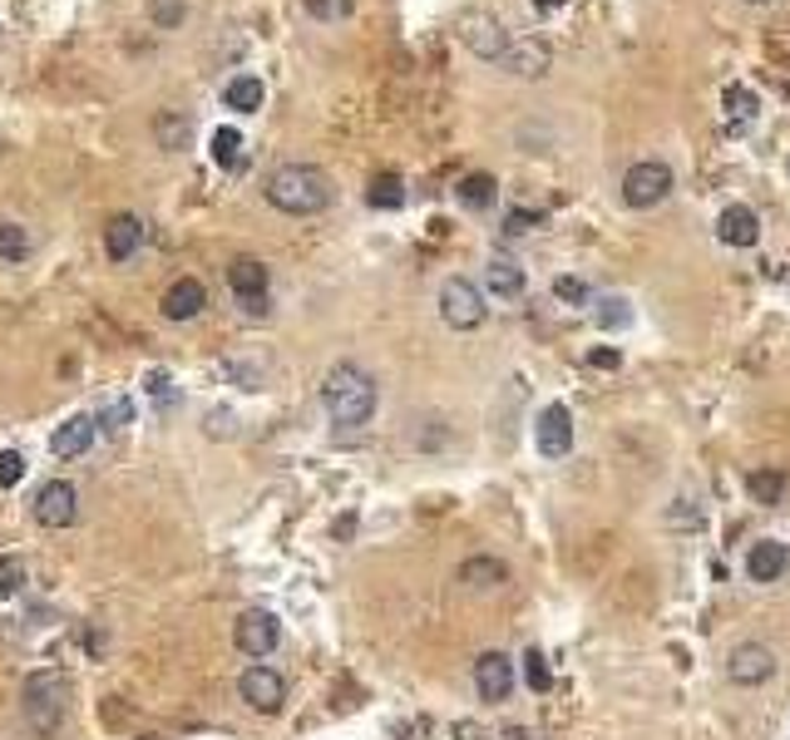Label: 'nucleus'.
Returning <instances> with one entry per match:
<instances>
[{
    "label": "nucleus",
    "mask_w": 790,
    "mask_h": 740,
    "mask_svg": "<svg viewBox=\"0 0 790 740\" xmlns=\"http://www.w3.org/2000/svg\"><path fill=\"white\" fill-rule=\"evenodd\" d=\"M322 405H326V415H331L341 430L371 425V415H376V380L366 376L361 366H351V361L331 366V376H326V385H322Z\"/></svg>",
    "instance_id": "f257e3e1"
},
{
    "label": "nucleus",
    "mask_w": 790,
    "mask_h": 740,
    "mask_svg": "<svg viewBox=\"0 0 790 740\" xmlns=\"http://www.w3.org/2000/svg\"><path fill=\"white\" fill-rule=\"evenodd\" d=\"M267 203L277 208V213L312 218L331 203V178L312 163H282L277 173L267 178Z\"/></svg>",
    "instance_id": "f03ea898"
},
{
    "label": "nucleus",
    "mask_w": 790,
    "mask_h": 740,
    "mask_svg": "<svg viewBox=\"0 0 790 740\" xmlns=\"http://www.w3.org/2000/svg\"><path fill=\"white\" fill-rule=\"evenodd\" d=\"M25 721L35 736H55L65 726V681L55 672H35L25 681Z\"/></svg>",
    "instance_id": "7ed1b4c3"
},
{
    "label": "nucleus",
    "mask_w": 790,
    "mask_h": 740,
    "mask_svg": "<svg viewBox=\"0 0 790 740\" xmlns=\"http://www.w3.org/2000/svg\"><path fill=\"white\" fill-rule=\"evenodd\" d=\"M440 316H445V326H455V331H474V326L484 321V292L465 277H450L445 287H440Z\"/></svg>",
    "instance_id": "20e7f679"
},
{
    "label": "nucleus",
    "mask_w": 790,
    "mask_h": 740,
    "mask_svg": "<svg viewBox=\"0 0 790 740\" xmlns=\"http://www.w3.org/2000/svg\"><path fill=\"white\" fill-rule=\"evenodd\" d=\"M233 642H238L242 657H272L277 642H282V622L272 617V612H262V607H247L233 622Z\"/></svg>",
    "instance_id": "39448f33"
},
{
    "label": "nucleus",
    "mask_w": 790,
    "mask_h": 740,
    "mask_svg": "<svg viewBox=\"0 0 790 740\" xmlns=\"http://www.w3.org/2000/svg\"><path fill=\"white\" fill-rule=\"evenodd\" d=\"M672 193V168L647 158V163H632L628 178H623V198L628 208H657L662 198Z\"/></svg>",
    "instance_id": "423d86ee"
},
{
    "label": "nucleus",
    "mask_w": 790,
    "mask_h": 740,
    "mask_svg": "<svg viewBox=\"0 0 790 740\" xmlns=\"http://www.w3.org/2000/svg\"><path fill=\"white\" fill-rule=\"evenodd\" d=\"M238 696L252 711L277 716L282 701H287V681H282V672H272V666H247V672L238 676Z\"/></svg>",
    "instance_id": "0eeeda50"
},
{
    "label": "nucleus",
    "mask_w": 790,
    "mask_h": 740,
    "mask_svg": "<svg viewBox=\"0 0 790 740\" xmlns=\"http://www.w3.org/2000/svg\"><path fill=\"white\" fill-rule=\"evenodd\" d=\"M75 518H80V494H75V484L50 479L45 489L35 494V524H40V528H70Z\"/></svg>",
    "instance_id": "6e6552de"
},
{
    "label": "nucleus",
    "mask_w": 790,
    "mask_h": 740,
    "mask_svg": "<svg viewBox=\"0 0 790 740\" xmlns=\"http://www.w3.org/2000/svg\"><path fill=\"white\" fill-rule=\"evenodd\" d=\"M726 676H731L736 686H761L776 676V652L766 647V642H741V647L726 657Z\"/></svg>",
    "instance_id": "1a4fd4ad"
},
{
    "label": "nucleus",
    "mask_w": 790,
    "mask_h": 740,
    "mask_svg": "<svg viewBox=\"0 0 790 740\" xmlns=\"http://www.w3.org/2000/svg\"><path fill=\"white\" fill-rule=\"evenodd\" d=\"M534 444H539L544 459H568V450H573V415H568V405H544L539 425H534Z\"/></svg>",
    "instance_id": "9d476101"
},
{
    "label": "nucleus",
    "mask_w": 790,
    "mask_h": 740,
    "mask_svg": "<svg viewBox=\"0 0 790 740\" xmlns=\"http://www.w3.org/2000/svg\"><path fill=\"white\" fill-rule=\"evenodd\" d=\"M460 35H465V45H470L480 60H504V50H509V35H504V25H499L494 15H484V10H470V15L460 20Z\"/></svg>",
    "instance_id": "9b49d317"
},
{
    "label": "nucleus",
    "mask_w": 790,
    "mask_h": 740,
    "mask_svg": "<svg viewBox=\"0 0 790 740\" xmlns=\"http://www.w3.org/2000/svg\"><path fill=\"white\" fill-rule=\"evenodd\" d=\"M474 691H480V701H509L514 662L504 657V652H484V657L474 662Z\"/></svg>",
    "instance_id": "f8f14e48"
},
{
    "label": "nucleus",
    "mask_w": 790,
    "mask_h": 740,
    "mask_svg": "<svg viewBox=\"0 0 790 740\" xmlns=\"http://www.w3.org/2000/svg\"><path fill=\"white\" fill-rule=\"evenodd\" d=\"M790 573V548L776 543V538H761V543H751V553H746V578L751 583H781Z\"/></svg>",
    "instance_id": "ddd939ff"
},
{
    "label": "nucleus",
    "mask_w": 790,
    "mask_h": 740,
    "mask_svg": "<svg viewBox=\"0 0 790 740\" xmlns=\"http://www.w3.org/2000/svg\"><path fill=\"white\" fill-rule=\"evenodd\" d=\"M94 440H99V420L94 415H70L65 425L50 435V454H55V459H80V454H89Z\"/></svg>",
    "instance_id": "4468645a"
},
{
    "label": "nucleus",
    "mask_w": 790,
    "mask_h": 740,
    "mask_svg": "<svg viewBox=\"0 0 790 740\" xmlns=\"http://www.w3.org/2000/svg\"><path fill=\"white\" fill-rule=\"evenodd\" d=\"M158 306H164L168 321H193V316L208 306V287H203V282H193V277H178L173 287L164 292V302H158Z\"/></svg>",
    "instance_id": "2eb2a0df"
},
{
    "label": "nucleus",
    "mask_w": 790,
    "mask_h": 740,
    "mask_svg": "<svg viewBox=\"0 0 790 740\" xmlns=\"http://www.w3.org/2000/svg\"><path fill=\"white\" fill-rule=\"evenodd\" d=\"M716 237H721L726 247H756V237H761V218H756L746 203H736V208H726V213L716 218Z\"/></svg>",
    "instance_id": "dca6fc26"
},
{
    "label": "nucleus",
    "mask_w": 790,
    "mask_h": 740,
    "mask_svg": "<svg viewBox=\"0 0 790 740\" xmlns=\"http://www.w3.org/2000/svg\"><path fill=\"white\" fill-rule=\"evenodd\" d=\"M104 247H109V257H114V262H129L134 252L144 247V222L134 218V213L109 218V228H104Z\"/></svg>",
    "instance_id": "f3484780"
},
{
    "label": "nucleus",
    "mask_w": 790,
    "mask_h": 740,
    "mask_svg": "<svg viewBox=\"0 0 790 740\" xmlns=\"http://www.w3.org/2000/svg\"><path fill=\"white\" fill-rule=\"evenodd\" d=\"M262 99H267V89H262L257 74H238V80H228V89H223V104H228L233 114L262 109Z\"/></svg>",
    "instance_id": "a211bd4d"
},
{
    "label": "nucleus",
    "mask_w": 790,
    "mask_h": 740,
    "mask_svg": "<svg viewBox=\"0 0 790 740\" xmlns=\"http://www.w3.org/2000/svg\"><path fill=\"white\" fill-rule=\"evenodd\" d=\"M504 65L514 74H544L549 70V45L544 40H519V45L504 50Z\"/></svg>",
    "instance_id": "6ab92c4d"
},
{
    "label": "nucleus",
    "mask_w": 790,
    "mask_h": 740,
    "mask_svg": "<svg viewBox=\"0 0 790 740\" xmlns=\"http://www.w3.org/2000/svg\"><path fill=\"white\" fill-rule=\"evenodd\" d=\"M484 282H489L494 296H524V267L514 257H494L489 272H484Z\"/></svg>",
    "instance_id": "aec40b11"
},
{
    "label": "nucleus",
    "mask_w": 790,
    "mask_h": 740,
    "mask_svg": "<svg viewBox=\"0 0 790 740\" xmlns=\"http://www.w3.org/2000/svg\"><path fill=\"white\" fill-rule=\"evenodd\" d=\"M504 578H509V568H504L499 558H465V563H460V583H470V588H499Z\"/></svg>",
    "instance_id": "412c9836"
},
{
    "label": "nucleus",
    "mask_w": 790,
    "mask_h": 740,
    "mask_svg": "<svg viewBox=\"0 0 790 740\" xmlns=\"http://www.w3.org/2000/svg\"><path fill=\"white\" fill-rule=\"evenodd\" d=\"M228 287H233L238 296L267 292V267H262V262H252V257H238L233 267H228Z\"/></svg>",
    "instance_id": "4be33fe9"
},
{
    "label": "nucleus",
    "mask_w": 790,
    "mask_h": 740,
    "mask_svg": "<svg viewBox=\"0 0 790 740\" xmlns=\"http://www.w3.org/2000/svg\"><path fill=\"white\" fill-rule=\"evenodd\" d=\"M154 134H158V144H164V148H188V144H193V124H188L183 114H158Z\"/></svg>",
    "instance_id": "5701e85b"
},
{
    "label": "nucleus",
    "mask_w": 790,
    "mask_h": 740,
    "mask_svg": "<svg viewBox=\"0 0 790 740\" xmlns=\"http://www.w3.org/2000/svg\"><path fill=\"white\" fill-rule=\"evenodd\" d=\"M746 489H751V499H756V504H781V494H786V474H781V469H756L751 479H746Z\"/></svg>",
    "instance_id": "b1692460"
},
{
    "label": "nucleus",
    "mask_w": 790,
    "mask_h": 740,
    "mask_svg": "<svg viewBox=\"0 0 790 740\" xmlns=\"http://www.w3.org/2000/svg\"><path fill=\"white\" fill-rule=\"evenodd\" d=\"M366 203H371V208H386V213H391V208L405 203V183H400L396 173H381L371 188H366Z\"/></svg>",
    "instance_id": "393cba45"
},
{
    "label": "nucleus",
    "mask_w": 790,
    "mask_h": 740,
    "mask_svg": "<svg viewBox=\"0 0 790 740\" xmlns=\"http://www.w3.org/2000/svg\"><path fill=\"white\" fill-rule=\"evenodd\" d=\"M208 154H213L218 168H238L242 163V134L238 129H218L213 139H208Z\"/></svg>",
    "instance_id": "a878e982"
},
{
    "label": "nucleus",
    "mask_w": 790,
    "mask_h": 740,
    "mask_svg": "<svg viewBox=\"0 0 790 740\" xmlns=\"http://www.w3.org/2000/svg\"><path fill=\"white\" fill-rule=\"evenodd\" d=\"M129 425H134V405L124 395L109 400V405H104V415H99V435L119 440V435H129Z\"/></svg>",
    "instance_id": "bb28decb"
},
{
    "label": "nucleus",
    "mask_w": 790,
    "mask_h": 740,
    "mask_svg": "<svg viewBox=\"0 0 790 740\" xmlns=\"http://www.w3.org/2000/svg\"><path fill=\"white\" fill-rule=\"evenodd\" d=\"M460 203H465V208H489L494 203V178L489 173L460 178Z\"/></svg>",
    "instance_id": "cd10ccee"
},
{
    "label": "nucleus",
    "mask_w": 790,
    "mask_h": 740,
    "mask_svg": "<svg viewBox=\"0 0 790 740\" xmlns=\"http://www.w3.org/2000/svg\"><path fill=\"white\" fill-rule=\"evenodd\" d=\"M0 257L6 262H25L30 257V237L20 222H0Z\"/></svg>",
    "instance_id": "c85d7f7f"
},
{
    "label": "nucleus",
    "mask_w": 790,
    "mask_h": 740,
    "mask_svg": "<svg viewBox=\"0 0 790 740\" xmlns=\"http://www.w3.org/2000/svg\"><path fill=\"white\" fill-rule=\"evenodd\" d=\"M524 681H529V691H549V686H554V672H549V657H544V652L539 647H534V652H524Z\"/></svg>",
    "instance_id": "c756f323"
},
{
    "label": "nucleus",
    "mask_w": 790,
    "mask_h": 740,
    "mask_svg": "<svg viewBox=\"0 0 790 740\" xmlns=\"http://www.w3.org/2000/svg\"><path fill=\"white\" fill-rule=\"evenodd\" d=\"M149 395H154L158 410H173L178 405V385H173V376H168V370H149Z\"/></svg>",
    "instance_id": "7c9ffc66"
},
{
    "label": "nucleus",
    "mask_w": 790,
    "mask_h": 740,
    "mask_svg": "<svg viewBox=\"0 0 790 740\" xmlns=\"http://www.w3.org/2000/svg\"><path fill=\"white\" fill-rule=\"evenodd\" d=\"M628 321H632V311H628L623 296H603V302H598V326L618 331V326H628Z\"/></svg>",
    "instance_id": "2f4dec72"
},
{
    "label": "nucleus",
    "mask_w": 790,
    "mask_h": 740,
    "mask_svg": "<svg viewBox=\"0 0 790 740\" xmlns=\"http://www.w3.org/2000/svg\"><path fill=\"white\" fill-rule=\"evenodd\" d=\"M20 588H25V558H15V553L0 558V592L10 598V592H20Z\"/></svg>",
    "instance_id": "473e14b6"
},
{
    "label": "nucleus",
    "mask_w": 790,
    "mask_h": 740,
    "mask_svg": "<svg viewBox=\"0 0 790 740\" xmlns=\"http://www.w3.org/2000/svg\"><path fill=\"white\" fill-rule=\"evenodd\" d=\"M726 109H731V119H756V94L751 89H736V84H731V89H726Z\"/></svg>",
    "instance_id": "72a5a7b5"
},
{
    "label": "nucleus",
    "mask_w": 790,
    "mask_h": 740,
    "mask_svg": "<svg viewBox=\"0 0 790 740\" xmlns=\"http://www.w3.org/2000/svg\"><path fill=\"white\" fill-rule=\"evenodd\" d=\"M307 10L316 20H346L356 10V0H307Z\"/></svg>",
    "instance_id": "f704fd0d"
},
{
    "label": "nucleus",
    "mask_w": 790,
    "mask_h": 740,
    "mask_svg": "<svg viewBox=\"0 0 790 740\" xmlns=\"http://www.w3.org/2000/svg\"><path fill=\"white\" fill-rule=\"evenodd\" d=\"M20 479H25V454L6 450V454H0V484H6V489H15Z\"/></svg>",
    "instance_id": "c9c22d12"
},
{
    "label": "nucleus",
    "mask_w": 790,
    "mask_h": 740,
    "mask_svg": "<svg viewBox=\"0 0 790 740\" xmlns=\"http://www.w3.org/2000/svg\"><path fill=\"white\" fill-rule=\"evenodd\" d=\"M544 222V213H529V208H514L509 218H504V232H509V237H524V232L529 228H539Z\"/></svg>",
    "instance_id": "e433bc0d"
},
{
    "label": "nucleus",
    "mask_w": 790,
    "mask_h": 740,
    "mask_svg": "<svg viewBox=\"0 0 790 740\" xmlns=\"http://www.w3.org/2000/svg\"><path fill=\"white\" fill-rule=\"evenodd\" d=\"M687 504H692V499H677V504L667 509V524H672V528H702V509L692 514Z\"/></svg>",
    "instance_id": "4c0bfd02"
},
{
    "label": "nucleus",
    "mask_w": 790,
    "mask_h": 740,
    "mask_svg": "<svg viewBox=\"0 0 790 740\" xmlns=\"http://www.w3.org/2000/svg\"><path fill=\"white\" fill-rule=\"evenodd\" d=\"M554 292H558V302H573V306H583L588 302V287L578 277H558L554 282Z\"/></svg>",
    "instance_id": "58836bf2"
},
{
    "label": "nucleus",
    "mask_w": 790,
    "mask_h": 740,
    "mask_svg": "<svg viewBox=\"0 0 790 740\" xmlns=\"http://www.w3.org/2000/svg\"><path fill=\"white\" fill-rule=\"evenodd\" d=\"M588 366L593 370H618L623 366V356H618V346H593V351H588Z\"/></svg>",
    "instance_id": "ea45409f"
},
{
    "label": "nucleus",
    "mask_w": 790,
    "mask_h": 740,
    "mask_svg": "<svg viewBox=\"0 0 790 740\" xmlns=\"http://www.w3.org/2000/svg\"><path fill=\"white\" fill-rule=\"evenodd\" d=\"M154 15L164 20V25H178V20H183V0H154Z\"/></svg>",
    "instance_id": "a19ab883"
},
{
    "label": "nucleus",
    "mask_w": 790,
    "mask_h": 740,
    "mask_svg": "<svg viewBox=\"0 0 790 740\" xmlns=\"http://www.w3.org/2000/svg\"><path fill=\"white\" fill-rule=\"evenodd\" d=\"M238 306L247 316H267V306H272V296L267 292H257V296H238Z\"/></svg>",
    "instance_id": "79ce46f5"
},
{
    "label": "nucleus",
    "mask_w": 790,
    "mask_h": 740,
    "mask_svg": "<svg viewBox=\"0 0 790 740\" xmlns=\"http://www.w3.org/2000/svg\"><path fill=\"white\" fill-rule=\"evenodd\" d=\"M351 533H356V518H351V514H346V518H341V524H336V538H351Z\"/></svg>",
    "instance_id": "37998d69"
},
{
    "label": "nucleus",
    "mask_w": 790,
    "mask_h": 740,
    "mask_svg": "<svg viewBox=\"0 0 790 740\" xmlns=\"http://www.w3.org/2000/svg\"><path fill=\"white\" fill-rule=\"evenodd\" d=\"M474 736H480V731H474L470 721H465V726H455V740H474Z\"/></svg>",
    "instance_id": "c03bdc74"
},
{
    "label": "nucleus",
    "mask_w": 790,
    "mask_h": 740,
    "mask_svg": "<svg viewBox=\"0 0 790 740\" xmlns=\"http://www.w3.org/2000/svg\"><path fill=\"white\" fill-rule=\"evenodd\" d=\"M504 740H529V736H524V731H519V726H514V731H504Z\"/></svg>",
    "instance_id": "a18cd8bd"
},
{
    "label": "nucleus",
    "mask_w": 790,
    "mask_h": 740,
    "mask_svg": "<svg viewBox=\"0 0 790 740\" xmlns=\"http://www.w3.org/2000/svg\"><path fill=\"white\" fill-rule=\"evenodd\" d=\"M534 6H539V10H554V6H563V0H534Z\"/></svg>",
    "instance_id": "49530a36"
},
{
    "label": "nucleus",
    "mask_w": 790,
    "mask_h": 740,
    "mask_svg": "<svg viewBox=\"0 0 790 740\" xmlns=\"http://www.w3.org/2000/svg\"><path fill=\"white\" fill-rule=\"evenodd\" d=\"M756 6H761V0H756Z\"/></svg>",
    "instance_id": "de8ad7c7"
},
{
    "label": "nucleus",
    "mask_w": 790,
    "mask_h": 740,
    "mask_svg": "<svg viewBox=\"0 0 790 740\" xmlns=\"http://www.w3.org/2000/svg\"><path fill=\"white\" fill-rule=\"evenodd\" d=\"M149 740H154V736H149Z\"/></svg>",
    "instance_id": "09e8293b"
}]
</instances>
